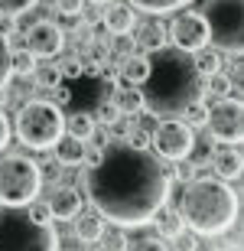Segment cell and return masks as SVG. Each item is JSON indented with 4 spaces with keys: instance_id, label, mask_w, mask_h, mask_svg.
Here are the masks:
<instances>
[{
    "instance_id": "1",
    "label": "cell",
    "mask_w": 244,
    "mask_h": 251,
    "mask_svg": "<svg viewBox=\"0 0 244 251\" xmlns=\"http://www.w3.org/2000/svg\"><path fill=\"white\" fill-rule=\"evenodd\" d=\"M169 183L163 160L131 144L101 147V157L85 173V193L91 209L117 228L150 225L153 215L169 202Z\"/></svg>"
},
{
    "instance_id": "2",
    "label": "cell",
    "mask_w": 244,
    "mask_h": 251,
    "mask_svg": "<svg viewBox=\"0 0 244 251\" xmlns=\"http://www.w3.org/2000/svg\"><path fill=\"white\" fill-rule=\"evenodd\" d=\"M150 69L137 88L143 95V111L156 114V118H173L186 104L205 98L202 92V75H199L196 62L189 52L173 46H163L150 52Z\"/></svg>"
},
{
    "instance_id": "3",
    "label": "cell",
    "mask_w": 244,
    "mask_h": 251,
    "mask_svg": "<svg viewBox=\"0 0 244 251\" xmlns=\"http://www.w3.org/2000/svg\"><path fill=\"white\" fill-rule=\"evenodd\" d=\"M238 193L231 189V183L218 176H199L186 179L182 196H179V219L182 225H189L196 235H225L235 228L238 222Z\"/></svg>"
},
{
    "instance_id": "4",
    "label": "cell",
    "mask_w": 244,
    "mask_h": 251,
    "mask_svg": "<svg viewBox=\"0 0 244 251\" xmlns=\"http://www.w3.org/2000/svg\"><path fill=\"white\" fill-rule=\"evenodd\" d=\"M66 134V114L56 101H26L17 111V137L29 150H52L56 140Z\"/></svg>"
},
{
    "instance_id": "5",
    "label": "cell",
    "mask_w": 244,
    "mask_h": 251,
    "mask_svg": "<svg viewBox=\"0 0 244 251\" xmlns=\"http://www.w3.org/2000/svg\"><path fill=\"white\" fill-rule=\"evenodd\" d=\"M0 251H59V235L52 222L29 219L26 209L0 205Z\"/></svg>"
},
{
    "instance_id": "6",
    "label": "cell",
    "mask_w": 244,
    "mask_h": 251,
    "mask_svg": "<svg viewBox=\"0 0 244 251\" xmlns=\"http://www.w3.org/2000/svg\"><path fill=\"white\" fill-rule=\"evenodd\" d=\"M43 193V167L23 153L0 157V205L26 209Z\"/></svg>"
},
{
    "instance_id": "7",
    "label": "cell",
    "mask_w": 244,
    "mask_h": 251,
    "mask_svg": "<svg viewBox=\"0 0 244 251\" xmlns=\"http://www.w3.org/2000/svg\"><path fill=\"white\" fill-rule=\"evenodd\" d=\"M241 10L244 0H205L208 43L225 56H241Z\"/></svg>"
},
{
    "instance_id": "8",
    "label": "cell",
    "mask_w": 244,
    "mask_h": 251,
    "mask_svg": "<svg viewBox=\"0 0 244 251\" xmlns=\"http://www.w3.org/2000/svg\"><path fill=\"white\" fill-rule=\"evenodd\" d=\"M150 144H153V150H156L160 160L179 163V160L192 157V150H196V134H192L189 124L179 121V118H163V121L150 130Z\"/></svg>"
},
{
    "instance_id": "9",
    "label": "cell",
    "mask_w": 244,
    "mask_h": 251,
    "mask_svg": "<svg viewBox=\"0 0 244 251\" xmlns=\"http://www.w3.org/2000/svg\"><path fill=\"white\" fill-rule=\"evenodd\" d=\"M241 118H244V108H241V101H238L235 95L215 98V104H208L205 127H208V134H212V140L235 147V144H241Z\"/></svg>"
},
{
    "instance_id": "10",
    "label": "cell",
    "mask_w": 244,
    "mask_h": 251,
    "mask_svg": "<svg viewBox=\"0 0 244 251\" xmlns=\"http://www.w3.org/2000/svg\"><path fill=\"white\" fill-rule=\"evenodd\" d=\"M166 39L173 43V49H182V52H199L202 46H208V26L205 17L199 10H182L173 17V23L166 26Z\"/></svg>"
},
{
    "instance_id": "11",
    "label": "cell",
    "mask_w": 244,
    "mask_h": 251,
    "mask_svg": "<svg viewBox=\"0 0 244 251\" xmlns=\"http://www.w3.org/2000/svg\"><path fill=\"white\" fill-rule=\"evenodd\" d=\"M26 49L36 59H56L66 49V29L52 20H36L26 29Z\"/></svg>"
},
{
    "instance_id": "12",
    "label": "cell",
    "mask_w": 244,
    "mask_h": 251,
    "mask_svg": "<svg viewBox=\"0 0 244 251\" xmlns=\"http://www.w3.org/2000/svg\"><path fill=\"white\" fill-rule=\"evenodd\" d=\"M49 209H52V219H59V222H72L78 212H82V193H78V186H68V183H62V186L52 189V196L46 199Z\"/></svg>"
},
{
    "instance_id": "13",
    "label": "cell",
    "mask_w": 244,
    "mask_h": 251,
    "mask_svg": "<svg viewBox=\"0 0 244 251\" xmlns=\"http://www.w3.org/2000/svg\"><path fill=\"white\" fill-rule=\"evenodd\" d=\"M108 10H101V26L117 36V33H131L137 26V10L127 3V0H111V3H104Z\"/></svg>"
},
{
    "instance_id": "14",
    "label": "cell",
    "mask_w": 244,
    "mask_h": 251,
    "mask_svg": "<svg viewBox=\"0 0 244 251\" xmlns=\"http://www.w3.org/2000/svg\"><path fill=\"white\" fill-rule=\"evenodd\" d=\"M111 104L117 108V114H124V118H137V114L143 111V95H140L137 85L117 82V88H114V95H111Z\"/></svg>"
},
{
    "instance_id": "15",
    "label": "cell",
    "mask_w": 244,
    "mask_h": 251,
    "mask_svg": "<svg viewBox=\"0 0 244 251\" xmlns=\"http://www.w3.org/2000/svg\"><path fill=\"white\" fill-rule=\"evenodd\" d=\"M212 167H215V176L225 179V183H231V179L241 176V150L238 147H222L212 153Z\"/></svg>"
},
{
    "instance_id": "16",
    "label": "cell",
    "mask_w": 244,
    "mask_h": 251,
    "mask_svg": "<svg viewBox=\"0 0 244 251\" xmlns=\"http://www.w3.org/2000/svg\"><path fill=\"white\" fill-rule=\"evenodd\" d=\"M52 153H56V163H59V167H78V163H85L88 144H85V140H78V137H68V134H62V137L56 140Z\"/></svg>"
},
{
    "instance_id": "17",
    "label": "cell",
    "mask_w": 244,
    "mask_h": 251,
    "mask_svg": "<svg viewBox=\"0 0 244 251\" xmlns=\"http://www.w3.org/2000/svg\"><path fill=\"white\" fill-rule=\"evenodd\" d=\"M147 69H150V59L143 52H131V56H121V65H117V82L124 85H140L147 78Z\"/></svg>"
},
{
    "instance_id": "18",
    "label": "cell",
    "mask_w": 244,
    "mask_h": 251,
    "mask_svg": "<svg viewBox=\"0 0 244 251\" xmlns=\"http://www.w3.org/2000/svg\"><path fill=\"white\" fill-rule=\"evenodd\" d=\"M75 238L78 242H85V245H98V238H101V232H104V219L98 212H78L75 219Z\"/></svg>"
},
{
    "instance_id": "19",
    "label": "cell",
    "mask_w": 244,
    "mask_h": 251,
    "mask_svg": "<svg viewBox=\"0 0 244 251\" xmlns=\"http://www.w3.org/2000/svg\"><path fill=\"white\" fill-rule=\"evenodd\" d=\"M133 43H137V49H140L143 56H150V52H156V49H163L169 43L166 39V26H163V23H143V26L137 29Z\"/></svg>"
},
{
    "instance_id": "20",
    "label": "cell",
    "mask_w": 244,
    "mask_h": 251,
    "mask_svg": "<svg viewBox=\"0 0 244 251\" xmlns=\"http://www.w3.org/2000/svg\"><path fill=\"white\" fill-rule=\"evenodd\" d=\"M66 134L88 144V140L98 134V121H94V114H91V111H75V114H68V118H66Z\"/></svg>"
},
{
    "instance_id": "21",
    "label": "cell",
    "mask_w": 244,
    "mask_h": 251,
    "mask_svg": "<svg viewBox=\"0 0 244 251\" xmlns=\"http://www.w3.org/2000/svg\"><path fill=\"white\" fill-rule=\"evenodd\" d=\"M127 3L143 10V13H150V17H166V13H176V10L189 7L192 0H127Z\"/></svg>"
},
{
    "instance_id": "22",
    "label": "cell",
    "mask_w": 244,
    "mask_h": 251,
    "mask_svg": "<svg viewBox=\"0 0 244 251\" xmlns=\"http://www.w3.org/2000/svg\"><path fill=\"white\" fill-rule=\"evenodd\" d=\"M153 222H156V235L160 238H176L186 225H182V219H179V212L176 209H169V205H163L160 212L153 215Z\"/></svg>"
},
{
    "instance_id": "23",
    "label": "cell",
    "mask_w": 244,
    "mask_h": 251,
    "mask_svg": "<svg viewBox=\"0 0 244 251\" xmlns=\"http://www.w3.org/2000/svg\"><path fill=\"white\" fill-rule=\"evenodd\" d=\"M192 62H196L199 75L205 78V75H215V72H222V65H225V59H222V52H218V49H212V46H202L199 52H192Z\"/></svg>"
},
{
    "instance_id": "24",
    "label": "cell",
    "mask_w": 244,
    "mask_h": 251,
    "mask_svg": "<svg viewBox=\"0 0 244 251\" xmlns=\"http://www.w3.org/2000/svg\"><path fill=\"white\" fill-rule=\"evenodd\" d=\"M202 92L205 95H215V98H228L235 95V78L225 72H215V75H205L202 78Z\"/></svg>"
},
{
    "instance_id": "25",
    "label": "cell",
    "mask_w": 244,
    "mask_h": 251,
    "mask_svg": "<svg viewBox=\"0 0 244 251\" xmlns=\"http://www.w3.org/2000/svg\"><path fill=\"white\" fill-rule=\"evenodd\" d=\"M33 69H36V56H33L26 46L23 49H10V75L26 78V75H33Z\"/></svg>"
},
{
    "instance_id": "26",
    "label": "cell",
    "mask_w": 244,
    "mask_h": 251,
    "mask_svg": "<svg viewBox=\"0 0 244 251\" xmlns=\"http://www.w3.org/2000/svg\"><path fill=\"white\" fill-rule=\"evenodd\" d=\"M33 78H36L39 88H46V92H52L56 85H62V69H59V62H43L33 69Z\"/></svg>"
},
{
    "instance_id": "27",
    "label": "cell",
    "mask_w": 244,
    "mask_h": 251,
    "mask_svg": "<svg viewBox=\"0 0 244 251\" xmlns=\"http://www.w3.org/2000/svg\"><path fill=\"white\" fill-rule=\"evenodd\" d=\"M179 121L189 124V127H205V121H208V104H205V98H199V101L186 104V108L179 111Z\"/></svg>"
},
{
    "instance_id": "28",
    "label": "cell",
    "mask_w": 244,
    "mask_h": 251,
    "mask_svg": "<svg viewBox=\"0 0 244 251\" xmlns=\"http://www.w3.org/2000/svg\"><path fill=\"white\" fill-rule=\"evenodd\" d=\"M101 251H124L127 248V232L124 228H117V225H111V228H104L101 232Z\"/></svg>"
},
{
    "instance_id": "29",
    "label": "cell",
    "mask_w": 244,
    "mask_h": 251,
    "mask_svg": "<svg viewBox=\"0 0 244 251\" xmlns=\"http://www.w3.org/2000/svg\"><path fill=\"white\" fill-rule=\"evenodd\" d=\"M124 251H169V245H166V238H160V235H143V238H137V242H127Z\"/></svg>"
},
{
    "instance_id": "30",
    "label": "cell",
    "mask_w": 244,
    "mask_h": 251,
    "mask_svg": "<svg viewBox=\"0 0 244 251\" xmlns=\"http://www.w3.org/2000/svg\"><path fill=\"white\" fill-rule=\"evenodd\" d=\"M52 10H56L59 17H68V20H75V17H82V10H85V0H52Z\"/></svg>"
},
{
    "instance_id": "31",
    "label": "cell",
    "mask_w": 244,
    "mask_h": 251,
    "mask_svg": "<svg viewBox=\"0 0 244 251\" xmlns=\"http://www.w3.org/2000/svg\"><path fill=\"white\" fill-rule=\"evenodd\" d=\"M39 0H0V13H7V17H23L26 10H33Z\"/></svg>"
},
{
    "instance_id": "32",
    "label": "cell",
    "mask_w": 244,
    "mask_h": 251,
    "mask_svg": "<svg viewBox=\"0 0 244 251\" xmlns=\"http://www.w3.org/2000/svg\"><path fill=\"white\" fill-rule=\"evenodd\" d=\"M10 46H7V39H0V92H7V85H10Z\"/></svg>"
},
{
    "instance_id": "33",
    "label": "cell",
    "mask_w": 244,
    "mask_h": 251,
    "mask_svg": "<svg viewBox=\"0 0 244 251\" xmlns=\"http://www.w3.org/2000/svg\"><path fill=\"white\" fill-rule=\"evenodd\" d=\"M111 52H117V56H131V52H137V43H133L131 33H117V39H111Z\"/></svg>"
},
{
    "instance_id": "34",
    "label": "cell",
    "mask_w": 244,
    "mask_h": 251,
    "mask_svg": "<svg viewBox=\"0 0 244 251\" xmlns=\"http://www.w3.org/2000/svg\"><path fill=\"white\" fill-rule=\"evenodd\" d=\"M26 212H29V219H36V222H43V225H49V222H52V209H49V202H46V199H33Z\"/></svg>"
},
{
    "instance_id": "35",
    "label": "cell",
    "mask_w": 244,
    "mask_h": 251,
    "mask_svg": "<svg viewBox=\"0 0 244 251\" xmlns=\"http://www.w3.org/2000/svg\"><path fill=\"white\" fill-rule=\"evenodd\" d=\"M59 69H62V78H82V75H85V62L78 56H68Z\"/></svg>"
},
{
    "instance_id": "36",
    "label": "cell",
    "mask_w": 244,
    "mask_h": 251,
    "mask_svg": "<svg viewBox=\"0 0 244 251\" xmlns=\"http://www.w3.org/2000/svg\"><path fill=\"white\" fill-rule=\"evenodd\" d=\"M10 137H13V124H10L7 111H3V108H0V153H3V150H7Z\"/></svg>"
},
{
    "instance_id": "37",
    "label": "cell",
    "mask_w": 244,
    "mask_h": 251,
    "mask_svg": "<svg viewBox=\"0 0 244 251\" xmlns=\"http://www.w3.org/2000/svg\"><path fill=\"white\" fill-rule=\"evenodd\" d=\"M98 114H101V124H108V127H114V124L121 121V114H117V108H114L111 101H104L101 108H98Z\"/></svg>"
},
{
    "instance_id": "38",
    "label": "cell",
    "mask_w": 244,
    "mask_h": 251,
    "mask_svg": "<svg viewBox=\"0 0 244 251\" xmlns=\"http://www.w3.org/2000/svg\"><path fill=\"white\" fill-rule=\"evenodd\" d=\"M13 33H17V17H7V13H0V39H13Z\"/></svg>"
},
{
    "instance_id": "39",
    "label": "cell",
    "mask_w": 244,
    "mask_h": 251,
    "mask_svg": "<svg viewBox=\"0 0 244 251\" xmlns=\"http://www.w3.org/2000/svg\"><path fill=\"white\" fill-rule=\"evenodd\" d=\"M169 242H173V248H169V251H192V242H196V238L186 235V228H182V232H179L176 238H169Z\"/></svg>"
},
{
    "instance_id": "40",
    "label": "cell",
    "mask_w": 244,
    "mask_h": 251,
    "mask_svg": "<svg viewBox=\"0 0 244 251\" xmlns=\"http://www.w3.org/2000/svg\"><path fill=\"white\" fill-rule=\"evenodd\" d=\"M192 251H222V248H218V242L212 235H202L199 242H192Z\"/></svg>"
},
{
    "instance_id": "41",
    "label": "cell",
    "mask_w": 244,
    "mask_h": 251,
    "mask_svg": "<svg viewBox=\"0 0 244 251\" xmlns=\"http://www.w3.org/2000/svg\"><path fill=\"white\" fill-rule=\"evenodd\" d=\"M52 95H56V104H68L72 101V88H66V85H56Z\"/></svg>"
},
{
    "instance_id": "42",
    "label": "cell",
    "mask_w": 244,
    "mask_h": 251,
    "mask_svg": "<svg viewBox=\"0 0 244 251\" xmlns=\"http://www.w3.org/2000/svg\"><path fill=\"white\" fill-rule=\"evenodd\" d=\"M94 7H104V3H111V0H91Z\"/></svg>"
},
{
    "instance_id": "43",
    "label": "cell",
    "mask_w": 244,
    "mask_h": 251,
    "mask_svg": "<svg viewBox=\"0 0 244 251\" xmlns=\"http://www.w3.org/2000/svg\"><path fill=\"white\" fill-rule=\"evenodd\" d=\"M98 251H101V248H98Z\"/></svg>"
}]
</instances>
